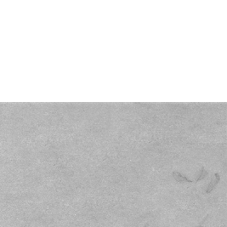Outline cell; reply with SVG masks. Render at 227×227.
I'll use <instances>...</instances> for the list:
<instances>
[{"mask_svg":"<svg viewBox=\"0 0 227 227\" xmlns=\"http://www.w3.org/2000/svg\"><path fill=\"white\" fill-rule=\"evenodd\" d=\"M196 227H204V226H202V225H198V226H196Z\"/></svg>","mask_w":227,"mask_h":227,"instance_id":"obj_5","label":"cell"},{"mask_svg":"<svg viewBox=\"0 0 227 227\" xmlns=\"http://www.w3.org/2000/svg\"><path fill=\"white\" fill-rule=\"evenodd\" d=\"M145 227H149V224H147H147H145Z\"/></svg>","mask_w":227,"mask_h":227,"instance_id":"obj_4","label":"cell"},{"mask_svg":"<svg viewBox=\"0 0 227 227\" xmlns=\"http://www.w3.org/2000/svg\"><path fill=\"white\" fill-rule=\"evenodd\" d=\"M173 177L174 178L177 182H180V183H182V182H189V183H192L193 180H189L187 177H185L181 174L180 172H173Z\"/></svg>","mask_w":227,"mask_h":227,"instance_id":"obj_2","label":"cell"},{"mask_svg":"<svg viewBox=\"0 0 227 227\" xmlns=\"http://www.w3.org/2000/svg\"><path fill=\"white\" fill-rule=\"evenodd\" d=\"M206 176H208V172L206 171V170L204 169V168L202 167L200 169V171H199V174H198V175H197V180H196V182H198L199 180H203Z\"/></svg>","mask_w":227,"mask_h":227,"instance_id":"obj_3","label":"cell"},{"mask_svg":"<svg viewBox=\"0 0 227 227\" xmlns=\"http://www.w3.org/2000/svg\"><path fill=\"white\" fill-rule=\"evenodd\" d=\"M219 180H220L219 174H215L213 176V178H212V180L210 181L208 185L207 189H206V193H210L212 191H213V189L215 188V186L219 183Z\"/></svg>","mask_w":227,"mask_h":227,"instance_id":"obj_1","label":"cell"}]
</instances>
